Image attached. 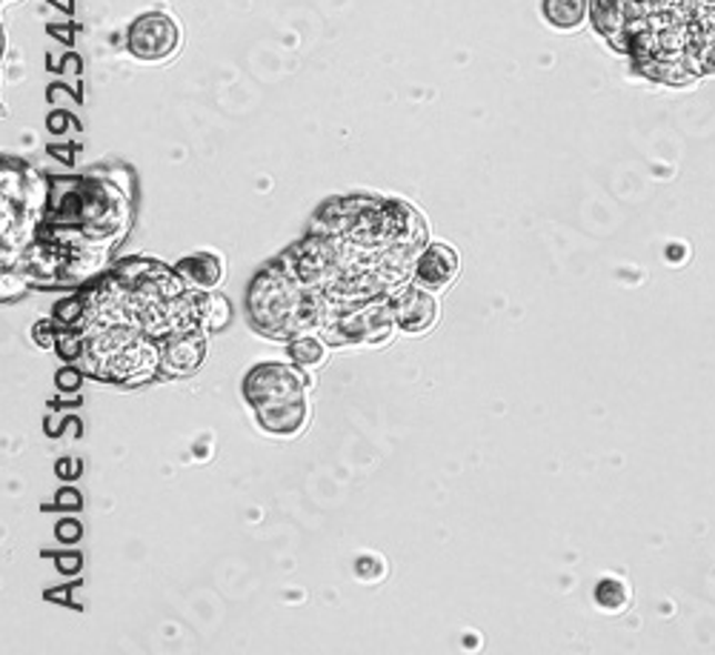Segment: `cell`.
<instances>
[{"label": "cell", "instance_id": "1", "mask_svg": "<svg viewBox=\"0 0 715 655\" xmlns=\"http://www.w3.org/2000/svg\"><path fill=\"white\" fill-rule=\"evenodd\" d=\"M246 315L266 339H298L324 326V301L290 266L270 264L250 281Z\"/></svg>", "mask_w": 715, "mask_h": 655}, {"label": "cell", "instance_id": "2", "mask_svg": "<svg viewBox=\"0 0 715 655\" xmlns=\"http://www.w3.org/2000/svg\"><path fill=\"white\" fill-rule=\"evenodd\" d=\"M49 203L61 223H78L89 241H112L129 223L127 198L107 181H58Z\"/></svg>", "mask_w": 715, "mask_h": 655}, {"label": "cell", "instance_id": "3", "mask_svg": "<svg viewBox=\"0 0 715 655\" xmlns=\"http://www.w3.org/2000/svg\"><path fill=\"white\" fill-rule=\"evenodd\" d=\"M395 330H399V324L392 315L390 298H370V301H358V304H335V301L324 304L321 332L335 346H381L392 339Z\"/></svg>", "mask_w": 715, "mask_h": 655}, {"label": "cell", "instance_id": "4", "mask_svg": "<svg viewBox=\"0 0 715 655\" xmlns=\"http://www.w3.org/2000/svg\"><path fill=\"white\" fill-rule=\"evenodd\" d=\"M312 390L310 370L298 364H286V361H263V364L252 366L243 375V401L250 404L252 413L258 410H270L278 404H290V401L306 399V392Z\"/></svg>", "mask_w": 715, "mask_h": 655}, {"label": "cell", "instance_id": "5", "mask_svg": "<svg viewBox=\"0 0 715 655\" xmlns=\"http://www.w3.org/2000/svg\"><path fill=\"white\" fill-rule=\"evenodd\" d=\"M181 47V27L167 12H143L127 29V49L135 61L161 63Z\"/></svg>", "mask_w": 715, "mask_h": 655}, {"label": "cell", "instance_id": "6", "mask_svg": "<svg viewBox=\"0 0 715 655\" xmlns=\"http://www.w3.org/2000/svg\"><path fill=\"white\" fill-rule=\"evenodd\" d=\"M392 315L395 324L406 335H424L432 330V324L439 321V301L424 286H406V290H395L390 295Z\"/></svg>", "mask_w": 715, "mask_h": 655}, {"label": "cell", "instance_id": "7", "mask_svg": "<svg viewBox=\"0 0 715 655\" xmlns=\"http://www.w3.org/2000/svg\"><path fill=\"white\" fill-rule=\"evenodd\" d=\"M207 332L201 330H181L169 332L161 344V372L169 379H187L198 366L203 364L207 355Z\"/></svg>", "mask_w": 715, "mask_h": 655}, {"label": "cell", "instance_id": "8", "mask_svg": "<svg viewBox=\"0 0 715 655\" xmlns=\"http://www.w3.org/2000/svg\"><path fill=\"white\" fill-rule=\"evenodd\" d=\"M459 252L450 243H426L412 264V284L430 292H441L459 278Z\"/></svg>", "mask_w": 715, "mask_h": 655}, {"label": "cell", "instance_id": "9", "mask_svg": "<svg viewBox=\"0 0 715 655\" xmlns=\"http://www.w3.org/2000/svg\"><path fill=\"white\" fill-rule=\"evenodd\" d=\"M255 415L258 426H261L266 435H275V439H292L306 426L310 421V401L298 399L290 401V404H278L270 406V410H258Z\"/></svg>", "mask_w": 715, "mask_h": 655}, {"label": "cell", "instance_id": "10", "mask_svg": "<svg viewBox=\"0 0 715 655\" xmlns=\"http://www.w3.org/2000/svg\"><path fill=\"white\" fill-rule=\"evenodd\" d=\"M190 321L192 330L201 332H221L230 326L232 321V304L226 301V295L218 290L210 292H195L190 295Z\"/></svg>", "mask_w": 715, "mask_h": 655}, {"label": "cell", "instance_id": "11", "mask_svg": "<svg viewBox=\"0 0 715 655\" xmlns=\"http://www.w3.org/2000/svg\"><path fill=\"white\" fill-rule=\"evenodd\" d=\"M175 272L187 281V286H190L192 292L218 290L223 275H226V270H223V258L212 255V252H195V255L181 258V261L175 264Z\"/></svg>", "mask_w": 715, "mask_h": 655}, {"label": "cell", "instance_id": "12", "mask_svg": "<svg viewBox=\"0 0 715 655\" xmlns=\"http://www.w3.org/2000/svg\"><path fill=\"white\" fill-rule=\"evenodd\" d=\"M541 14L553 29L573 32V29L584 27V21L593 14V7H590V0H541Z\"/></svg>", "mask_w": 715, "mask_h": 655}, {"label": "cell", "instance_id": "13", "mask_svg": "<svg viewBox=\"0 0 715 655\" xmlns=\"http://www.w3.org/2000/svg\"><path fill=\"white\" fill-rule=\"evenodd\" d=\"M286 355H290L292 364L304 366V370H318L326 361V355H330V341L318 339L315 332L298 335V339H290V344H286Z\"/></svg>", "mask_w": 715, "mask_h": 655}, {"label": "cell", "instance_id": "14", "mask_svg": "<svg viewBox=\"0 0 715 655\" xmlns=\"http://www.w3.org/2000/svg\"><path fill=\"white\" fill-rule=\"evenodd\" d=\"M630 598H633V593H630L627 584L621 582V578H613V575H607V578H601L595 584V604L604 613H621L630 604Z\"/></svg>", "mask_w": 715, "mask_h": 655}, {"label": "cell", "instance_id": "15", "mask_svg": "<svg viewBox=\"0 0 715 655\" xmlns=\"http://www.w3.org/2000/svg\"><path fill=\"white\" fill-rule=\"evenodd\" d=\"M83 318H87V298L81 295H72L67 298V301H61V304L54 306V321L61 326H81Z\"/></svg>", "mask_w": 715, "mask_h": 655}, {"label": "cell", "instance_id": "16", "mask_svg": "<svg viewBox=\"0 0 715 655\" xmlns=\"http://www.w3.org/2000/svg\"><path fill=\"white\" fill-rule=\"evenodd\" d=\"M58 355H61L63 361H78L83 355V350H87V341H83L81 332H74L72 326H63L61 332H58Z\"/></svg>", "mask_w": 715, "mask_h": 655}, {"label": "cell", "instance_id": "17", "mask_svg": "<svg viewBox=\"0 0 715 655\" xmlns=\"http://www.w3.org/2000/svg\"><path fill=\"white\" fill-rule=\"evenodd\" d=\"M32 339L34 344L43 346V350H54V346H58V330H54V321H41V324H34Z\"/></svg>", "mask_w": 715, "mask_h": 655}, {"label": "cell", "instance_id": "18", "mask_svg": "<svg viewBox=\"0 0 715 655\" xmlns=\"http://www.w3.org/2000/svg\"><path fill=\"white\" fill-rule=\"evenodd\" d=\"M54 535H58V541H61V544H74V541H81V535H83L81 521H74V518L58 521Z\"/></svg>", "mask_w": 715, "mask_h": 655}, {"label": "cell", "instance_id": "19", "mask_svg": "<svg viewBox=\"0 0 715 655\" xmlns=\"http://www.w3.org/2000/svg\"><path fill=\"white\" fill-rule=\"evenodd\" d=\"M54 381H58V390H61V392H74V390H81L83 375H81V370H74V366H67V370H61L58 375H54Z\"/></svg>", "mask_w": 715, "mask_h": 655}, {"label": "cell", "instance_id": "20", "mask_svg": "<svg viewBox=\"0 0 715 655\" xmlns=\"http://www.w3.org/2000/svg\"><path fill=\"white\" fill-rule=\"evenodd\" d=\"M54 507L58 510H81L83 507V498L78 490H72V486H67V490H61L58 493V498H54Z\"/></svg>", "mask_w": 715, "mask_h": 655}, {"label": "cell", "instance_id": "21", "mask_svg": "<svg viewBox=\"0 0 715 655\" xmlns=\"http://www.w3.org/2000/svg\"><path fill=\"white\" fill-rule=\"evenodd\" d=\"M81 555H58V570H61V573H67V575H74L78 573V570H81Z\"/></svg>", "mask_w": 715, "mask_h": 655}]
</instances>
